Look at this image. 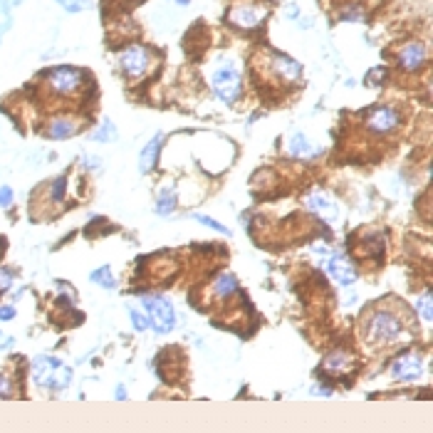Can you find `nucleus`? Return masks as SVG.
Instances as JSON below:
<instances>
[{
	"label": "nucleus",
	"mask_w": 433,
	"mask_h": 433,
	"mask_svg": "<svg viewBox=\"0 0 433 433\" xmlns=\"http://www.w3.org/2000/svg\"><path fill=\"white\" fill-rule=\"evenodd\" d=\"M210 85H213V92H216V97L221 99V102H225V104H235V102H238V97H241V92H243L241 72H238V67H235L230 60H225L221 67L213 72V77H210Z\"/></svg>",
	"instance_id": "nucleus-1"
},
{
	"label": "nucleus",
	"mask_w": 433,
	"mask_h": 433,
	"mask_svg": "<svg viewBox=\"0 0 433 433\" xmlns=\"http://www.w3.org/2000/svg\"><path fill=\"white\" fill-rule=\"evenodd\" d=\"M366 337H369V342H379V344L396 342L401 337V322H399L396 315H391L389 309H377V312L369 317Z\"/></svg>",
	"instance_id": "nucleus-2"
},
{
	"label": "nucleus",
	"mask_w": 433,
	"mask_h": 433,
	"mask_svg": "<svg viewBox=\"0 0 433 433\" xmlns=\"http://www.w3.org/2000/svg\"><path fill=\"white\" fill-rule=\"evenodd\" d=\"M32 379H35L40 386L65 389L69 384V369L52 357H37L35 362H32Z\"/></svg>",
	"instance_id": "nucleus-3"
},
{
	"label": "nucleus",
	"mask_w": 433,
	"mask_h": 433,
	"mask_svg": "<svg viewBox=\"0 0 433 433\" xmlns=\"http://www.w3.org/2000/svg\"><path fill=\"white\" fill-rule=\"evenodd\" d=\"M144 307L148 312V322L159 334H166L176 327V312L166 297H144Z\"/></svg>",
	"instance_id": "nucleus-4"
},
{
	"label": "nucleus",
	"mask_w": 433,
	"mask_h": 433,
	"mask_svg": "<svg viewBox=\"0 0 433 433\" xmlns=\"http://www.w3.org/2000/svg\"><path fill=\"white\" fill-rule=\"evenodd\" d=\"M47 87L60 97H72L82 87V72L74 67H55L47 72Z\"/></svg>",
	"instance_id": "nucleus-5"
},
{
	"label": "nucleus",
	"mask_w": 433,
	"mask_h": 433,
	"mask_svg": "<svg viewBox=\"0 0 433 433\" xmlns=\"http://www.w3.org/2000/svg\"><path fill=\"white\" fill-rule=\"evenodd\" d=\"M119 65H122L124 74L126 77H144L151 67V55L144 45H129L119 55Z\"/></svg>",
	"instance_id": "nucleus-6"
},
{
	"label": "nucleus",
	"mask_w": 433,
	"mask_h": 433,
	"mask_svg": "<svg viewBox=\"0 0 433 433\" xmlns=\"http://www.w3.org/2000/svg\"><path fill=\"white\" fill-rule=\"evenodd\" d=\"M423 374V357L419 352H406L394 359L391 364V377L399 381H416Z\"/></svg>",
	"instance_id": "nucleus-7"
},
{
	"label": "nucleus",
	"mask_w": 433,
	"mask_h": 433,
	"mask_svg": "<svg viewBox=\"0 0 433 433\" xmlns=\"http://www.w3.org/2000/svg\"><path fill=\"white\" fill-rule=\"evenodd\" d=\"M428 60V49L423 43H408L399 52V65H401L406 72H419Z\"/></svg>",
	"instance_id": "nucleus-8"
},
{
	"label": "nucleus",
	"mask_w": 433,
	"mask_h": 433,
	"mask_svg": "<svg viewBox=\"0 0 433 433\" xmlns=\"http://www.w3.org/2000/svg\"><path fill=\"white\" fill-rule=\"evenodd\" d=\"M263 18H265V10L258 5H235L233 10L228 12V20L235 25V27H241V30L258 27Z\"/></svg>",
	"instance_id": "nucleus-9"
},
{
	"label": "nucleus",
	"mask_w": 433,
	"mask_h": 433,
	"mask_svg": "<svg viewBox=\"0 0 433 433\" xmlns=\"http://www.w3.org/2000/svg\"><path fill=\"white\" fill-rule=\"evenodd\" d=\"M399 124V114L391 107H379V109L371 111V117L366 119V129L374 131V134H389L391 129H396Z\"/></svg>",
	"instance_id": "nucleus-10"
},
{
	"label": "nucleus",
	"mask_w": 433,
	"mask_h": 433,
	"mask_svg": "<svg viewBox=\"0 0 433 433\" xmlns=\"http://www.w3.org/2000/svg\"><path fill=\"white\" fill-rule=\"evenodd\" d=\"M307 208L312 210V213H317V216L322 218V221H334L337 218V203H334L332 198L327 196L324 191H312L307 196Z\"/></svg>",
	"instance_id": "nucleus-11"
},
{
	"label": "nucleus",
	"mask_w": 433,
	"mask_h": 433,
	"mask_svg": "<svg viewBox=\"0 0 433 433\" xmlns=\"http://www.w3.org/2000/svg\"><path fill=\"white\" fill-rule=\"evenodd\" d=\"M287 154H290L292 159L307 161V159H315V156H320L322 146L312 144L304 134H292L290 142H287Z\"/></svg>",
	"instance_id": "nucleus-12"
},
{
	"label": "nucleus",
	"mask_w": 433,
	"mask_h": 433,
	"mask_svg": "<svg viewBox=\"0 0 433 433\" xmlns=\"http://www.w3.org/2000/svg\"><path fill=\"white\" fill-rule=\"evenodd\" d=\"M327 270L329 275H332V280H337V282L344 285V287L354 285V280H357V270L346 263L344 255H332V258L327 260Z\"/></svg>",
	"instance_id": "nucleus-13"
},
{
	"label": "nucleus",
	"mask_w": 433,
	"mask_h": 433,
	"mask_svg": "<svg viewBox=\"0 0 433 433\" xmlns=\"http://www.w3.org/2000/svg\"><path fill=\"white\" fill-rule=\"evenodd\" d=\"M272 69H275L278 77H282V80H287V82L300 80V74H302L300 62H295L287 55H272Z\"/></svg>",
	"instance_id": "nucleus-14"
},
{
	"label": "nucleus",
	"mask_w": 433,
	"mask_h": 433,
	"mask_svg": "<svg viewBox=\"0 0 433 433\" xmlns=\"http://www.w3.org/2000/svg\"><path fill=\"white\" fill-rule=\"evenodd\" d=\"M77 129H80V122L74 117H57L49 122L47 136L49 139H67V136L77 134Z\"/></svg>",
	"instance_id": "nucleus-15"
},
{
	"label": "nucleus",
	"mask_w": 433,
	"mask_h": 433,
	"mask_svg": "<svg viewBox=\"0 0 433 433\" xmlns=\"http://www.w3.org/2000/svg\"><path fill=\"white\" fill-rule=\"evenodd\" d=\"M159 148H161V134H156L146 146L142 148V156H139V168L142 173H148L156 166V159H159Z\"/></svg>",
	"instance_id": "nucleus-16"
},
{
	"label": "nucleus",
	"mask_w": 433,
	"mask_h": 433,
	"mask_svg": "<svg viewBox=\"0 0 433 433\" xmlns=\"http://www.w3.org/2000/svg\"><path fill=\"white\" fill-rule=\"evenodd\" d=\"M173 208H176V188H173V186H166V188H161V193H159L156 213H159V216H168V213H173Z\"/></svg>",
	"instance_id": "nucleus-17"
},
{
	"label": "nucleus",
	"mask_w": 433,
	"mask_h": 433,
	"mask_svg": "<svg viewBox=\"0 0 433 433\" xmlns=\"http://www.w3.org/2000/svg\"><path fill=\"white\" fill-rule=\"evenodd\" d=\"M213 290H216L218 297H228L233 295V292H238V280H235V275H230V272H223V275L216 278V282H213Z\"/></svg>",
	"instance_id": "nucleus-18"
},
{
	"label": "nucleus",
	"mask_w": 433,
	"mask_h": 433,
	"mask_svg": "<svg viewBox=\"0 0 433 433\" xmlns=\"http://www.w3.org/2000/svg\"><path fill=\"white\" fill-rule=\"evenodd\" d=\"M349 364H352V359H349V354H344V352H334V354H329L327 359H324V369L327 371H344V369H349Z\"/></svg>",
	"instance_id": "nucleus-19"
},
{
	"label": "nucleus",
	"mask_w": 433,
	"mask_h": 433,
	"mask_svg": "<svg viewBox=\"0 0 433 433\" xmlns=\"http://www.w3.org/2000/svg\"><path fill=\"white\" fill-rule=\"evenodd\" d=\"M65 191H67V181H65V176H57V179L52 181V188H49V201H52V203H60L62 198H65Z\"/></svg>",
	"instance_id": "nucleus-20"
},
{
	"label": "nucleus",
	"mask_w": 433,
	"mask_h": 433,
	"mask_svg": "<svg viewBox=\"0 0 433 433\" xmlns=\"http://www.w3.org/2000/svg\"><path fill=\"white\" fill-rule=\"evenodd\" d=\"M416 312L421 315V320L426 322V324H431V292H426V295L421 297V300H416Z\"/></svg>",
	"instance_id": "nucleus-21"
},
{
	"label": "nucleus",
	"mask_w": 433,
	"mask_h": 433,
	"mask_svg": "<svg viewBox=\"0 0 433 433\" xmlns=\"http://www.w3.org/2000/svg\"><path fill=\"white\" fill-rule=\"evenodd\" d=\"M193 221H198L201 225H208L210 230H216V233H221V235H230V230L225 228V225H221V223L213 221L210 216H203V213H193Z\"/></svg>",
	"instance_id": "nucleus-22"
},
{
	"label": "nucleus",
	"mask_w": 433,
	"mask_h": 433,
	"mask_svg": "<svg viewBox=\"0 0 433 433\" xmlns=\"http://www.w3.org/2000/svg\"><path fill=\"white\" fill-rule=\"evenodd\" d=\"M92 280L97 285H104V287H117V280H114V275H111V270L109 267H102V270H94L92 272Z\"/></svg>",
	"instance_id": "nucleus-23"
},
{
	"label": "nucleus",
	"mask_w": 433,
	"mask_h": 433,
	"mask_svg": "<svg viewBox=\"0 0 433 433\" xmlns=\"http://www.w3.org/2000/svg\"><path fill=\"white\" fill-rule=\"evenodd\" d=\"M129 315H131V324H134V329H139V332H144V329L151 327V322H148V317H146V315H142L139 309L131 307V309H129Z\"/></svg>",
	"instance_id": "nucleus-24"
},
{
	"label": "nucleus",
	"mask_w": 433,
	"mask_h": 433,
	"mask_svg": "<svg viewBox=\"0 0 433 433\" xmlns=\"http://www.w3.org/2000/svg\"><path fill=\"white\" fill-rule=\"evenodd\" d=\"M94 139H102V142H109V139H114V126H111L109 122H104V126H99V129L94 131Z\"/></svg>",
	"instance_id": "nucleus-25"
},
{
	"label": "nucleus",
	"mask_w": 433,
	"mask_h": 433,
	"mask_svg": "<svg viewBox=\"0 0 433 433\" xmlns=\"http://www.w3.org/2000/svg\"><path fill=\"white\" fill-rule=\"evenodd\" d=\"M0 206H3V208H10L12 206V188L10 186H0Z\"/></svg>",
	"instance_id": "nucleus-26"
},
{
	"label": "nucleus",
	"mask_w": 433,
	"mask_h": 433,
	"mask_svg": "<svg viewBox=\"0 0 433 433\" xmlns=\"http://www.w3.org/2000/svg\"><path fill=\"white\" fill-rule=\"evenodd\" d=\"M12 381L10 379L5 377V374H0V399H3V396H12Z\"/></svg>",
	"instance_id": "nucleus-27"
},
{
	"label": "nucleus",
	"mask_w": 433,
	"mask_h": 433,
	"mask_svg": "<svg viewBox=\"0 0 433 433\" xmlns=\"http://www.w3.org/2000/svg\"><path fill=\"white\" fill-rule=\"evenodd\" d=\"M10 285H12V275L5 270H0V292H5Z\"/></svg>",
	"instance_id": "nucleus-28"
},
{
	"label": "nucleus",
	"mask_w": 433,
	"mask_h": 433,
	"mask_svg": "<svg viewBox=\"0 0 433 433\" xmlns=\"http://www.w3.org/2000/svg\"><path fill=\"white\" fill-rule=\"evenodd\" d=\"M0 320L3 322L15 320V307H0Z\"/></svg>",
	"instance_id": "nucleus-29"
},
{
	"label": "nucleus",
	"mask_w": 433,
	"mask_h": 433,
	"mask_svg": "<svg viewBox=\"0 0 433 433\" xmlns=\"http://www.w3.org/2000/svg\"><path fill=\"white\" fill-rule=\"evenodd\" d=\"M60 3H62V5H65V8H67V10H80V8H77V5H74V3H80V0H60Z\"/></svg>",
	"instance_id": "nucleus-30"
},
{
	"label": "nucleus",
	"mask_w": 433,
	"mask_h": 433,
	"mask_svg": "<svg viewBox=\"0 0 433 433\" xmlns=\"http://www.w3.org/2000/svg\"><path fill=\"white\" fill-rule=\"evenodd\" d=\"M173 3H179V5H188V0H173Z\"/></svg>",
	"instance_id": "nucleus-31"
},
{
	"label": "nucleus",
	"mask_w": 433,
	"mask_h": 433,
	"mask_svg": "<svg viewBox=\"0 0 433 433\" xmlns=\"http://www.w3.org/2000/svg\"><path fill=\"white\" fill-rule=\"evenodd\" d=\"M0 253H3V247H0Z\"/></svg>",
	"instance_id": "nucleus-32"
}]
</instances>
